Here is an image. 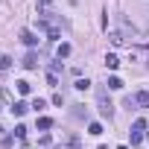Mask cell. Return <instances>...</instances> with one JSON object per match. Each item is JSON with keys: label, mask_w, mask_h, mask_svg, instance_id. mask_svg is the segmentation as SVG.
<instances>
[{"label": "cell", "mask_w": 149, "mask_h": 149, "mask_svg": "<svg viewBox=\"0 0 149 149\" xmlns=\"http://www.w3.org/2000/svg\"><path fill=\"white\" fill-rule=\"evenodd\" d=\"M97 108H100V114H102V117H108V120H111L114 105H111V100H108V91H105V88H100V91H97Z\"/></svg>", "instance_id": "6da1fadb"}, {"label": "cell", "mask_w": 149, "mask_h": 149, "mask_svg": "<svg viewBox=\"0 0 149 149\" xmlns=\"http://www.w3.org/2000/svg\"><path fill=\"white\" fill-rule=\"evenodd\" d=\"M134 105L149 108V91H137V94H134Z\"/></svg>", "instance_id": "5b68a950"}, {"label": "cell", "mask_w": 149, "mask_h": 149, "mask_svg": "<svg viewBox=\"0 0 149 149\" xmlns=\"http://www.w3.org/2000/svg\"><path fill=\"white\" fill-rule=\"evenodd\" d=\"M47 85H50V88H56V85H58V79H56V73H50V76H47Z\"/></svg>", "instance_id": "ac0fdd59"}, {"label": "cell", "mask_w": 149, "mask_h": 149, "mask_svg": "<svg viewBox=\"0 0 149 149\" xmlns=\"http://www.w3.org/2000/svg\"><path fill=\"white\" fill-rule=\"evenodd\" d=\"M21 41H24L26 47H38V35L29 32V29H21Z\"/></svg>", "instance_id": "3957f363"}, {"label": "cell", "mask_w": 149, "mask_h": 149, "mask_svg": "<svg viewBox=\"0 0 149 149\" xmlns=\"http://www.w3.org/2000/svg\"><path fill=\"white\" fill-rule=\"evenodd\" d=\"M38 129H41V132L53 129V120H50V117H38Z\"/></svg>", "instance_id": "8fae6325"}, {"label": "cell", "mask_w": 149, "mask_h": 149, "mask_svg": "<svg viewBox=\"0 0 149 149\" xmlns=\"http://www.w3.org/2000/svg\"><path fill=\"white\" fill-rule=\"evenodd\" d=\"M15 137L24 140V137H26V126H15Z\"/></svg>", "instance_id": "2e32d148"}, {"label": "cell", "mask_w": 149, "mask_h": 149, "mask_svg": "<svg viewBox=\"0 0 149 149\" xmlns=\"http://www.w3.org/2000/svg\"><path fill=\"white\" fill-rule=\"evenodd\" d=\"M117 149H129V146H117Z\"/></svg>", "instance_id": "ffe728a7"}, {"label": "cell", "mask_w": 149, "mask_h": 149, "mask_svg": "<svg viewBox=\"0 0 149 149\" xmlns=\"http://www.w3.org/2000/svg\"><path fill=\"white\" fill-rule=\"evenodd\" d=\"M53 3V0H41V3H38V15H47V6Z\"/></svg>", "instance_id": "9a60e30c"}, {"label": "cell", "mask_w": 149, "mask_h": 149, "mask_svg": "<svg viewBox=\"0 0 149 149\" xmlns=\"http://www.w3.org/2000/svg\"><path fill=\"white\" fill-rule=\"evenodd\" d=\"M111 44H117V47H120V44H123V35H120V32H111Z\"/></svg>", "instance_id": "e0dca14e"}, {"label": "cell", "mask_w": 149, "mask_h": 149, "mask_svg": "<svg viewBox=\"0 0 149 149\" xmlns=\"http://www.w3.org/2000/svg\"><path fill=\"white\" fill-rule=\"evenodd\" d=\"M73 88H76V91H88L91 82H88V79H76V85H73Z\"/></svg>", "instance_id": "7c38bea8"}, {"label": "cell", "mask_w": 149, "mask_h": 149, "mask_svg": "<svg viewBox=\"0 0 149 149\" xmlns=\"http://www.w3.org/2000/svg\"><path fill=\"white\" fill-rule=\"evenodd\" d=\"M15 85H18V94H29V91H32V85H29L26 79H21V82H15Z\"/></svg>", "instance_id": "30bf717a"}, {"label": "cell", "mask_w": 149, "mask_h": 149, "mask_svg": "<svg viewBox=\"0 0 149 149\" xmlns=\"http://www.w3.org/2000/svg\"><path fill=\"white\" fill-rule=\"evenodd\" d=\"M21 64H24V67H26V70H35V64H38V56H35V53H26V56H24V61H21Z\"/></svg>", "instance_id": "277c9868"}, {"label": "cell", "mask_w": 149, "mask_h": 149, "mask_svg": "<svg viewBox=\"0 0 149 149\" xmlns=\"http://www.w3.org/2000/svg\"><path fill=\"white\" fill-rule=\"evenodd\" d=\"M12 67V58L9 56H0V70H9Z\"/></svg>", "instance_id": "4fadbf2b"}, {"label": "cell", "mask_w": 149, "mask_h": 149, "mask_svg": "<svg viewBox=\"0 0 149 149\" xmlns=\"http://www.w3.org/2000/svg\"><path fill=\"white\" fill-rule=\"evenodd\" d=\"M53 140H50V134H44V137H38V146H50Z\"/></svg>", "instance_id": "d6986e66"}, {"label": "cell", "mask_w": 149, "mask_h": 149, "mask_svg": "<svg viewBox=\"0 0 149 149\" xmlns=\"http://www.w3.org/2000/svg\"><path fill=\"white\" fill-rule=\"evenodd\" d=\"M105 67H108V70H117V67H120V58H117L114 53H108V56H105Z\"/></svg>", "instance_id": "8992f818"}, {"label": "cell", "mask_w": 149, "mask_h": 149, "mask_svg": "<svg viewBox=\"0 0 149 149\" xmlns=\"http://www.w3.org/2000/svg\"><path fill=\"white\" fill-rule=\"evenodd\" d=\"M143 132H146V120L140 117V120H134V126H132V132H129V134H132V146H137V143L143 140Z\"/></svg>", "instance_id": "7a4b0ae2"}, {"label": "cell", "mask_w": 149, "mask_h": 149, "mask_svg": "<svg viewBox=\"0 0 149 149\" xmlns=\"http://www.w3.org/2000/svg\"><path fill=\"white\" fill-rule=\"evenodd\" d=\"M108 88H111V91H120V88H123V79H120V76H111V79H108Z\"/></svg>", "instance_id": "9c48e42d"}, {"label": "cell", "mask_w": 149, "mask_h": 149, "mask_svg": "<svg viewBox=\"0 0 149 149\" xmlns=\"http://www.w3.org/2000/svg\"><path fill=\"white\" fill-rule=\"evenodd\" d=\"M56 53H58V58H67V56H70V44H58Z\"/></svg>", "instance_id": "ba28073f"}, {"label": "cell", "mask_w": 149, "mask_h": 149, "mask_svg": "<svg viewBox=\"0 0 149 149\" xmlns=\"http://www.w3.org/2000/svg\"><path fill=\"white\" fill-rule=\"evenodd\" d=\"M88 134H102V126H100V123H91V126H88Z\"/></svg>", "instance_id": "5bb4252c"}, {"label": "cell", "mask_w": 149, "mask_h": 149, "mask_svg": "<svg viewBox=\"0 0 149 149\" xmlns=\"http://www.w3.org/2000/svg\"><path fill=\"white\" fill-rule=\"evenodd\" d=\"M26 111H29V105H26V102H15V105H12V114H15V117H24Z\"/></svg>", "instance_id": "52a82bcc"}]
</instances>
